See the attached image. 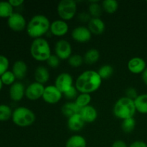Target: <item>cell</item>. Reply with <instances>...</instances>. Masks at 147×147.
Here are the masks:
<instances>
[{"label": "cell", "mask_w": 147, "mask_h": 147, "mask_svg": "<svg viewBox=\"0 0 147 147\" xmlns=\"http://www.w3.org/2000/svg\"><path fill=\"white\" fill-rule=\"evenodd\" d=\"M113 67L110 65H102L98 70V73L99 74L100 77L101 78L102 80L108 79L110 77H111L112 75L113 74Z\"/></svg>", "instance_id": "31"}, {"label": "cell", "mask_w": 147, "mask_h": 147, "mask_svg": "<svg viewBox=\"0 0 147 147\" xmlns=\"http://www.w3.org/2000/svg\"><path fill=\"white\" fill-rule=\"evenodd\" d=\"M113 114L118 119H124L133 118L136 112L134 100L126 96L119 98L113 106Z\"/></svg>", "instance_id": "3"}, {"label": "cell", "mask_w": 147, "mask_h": 147, "mask_svg": "<svg viewBox=\"0 0 147 147\" xmlns=\"http://www.w3.org/2000/svg\"><path fill=\"white\" fill-rule=\"evenodd\" d=\"M63 93L55 86H48L45 87L42 98L48 104H56L61 100Z\"/></svg>", "instance_id": "8"}, {"label": "cell", "mask_w": 147, "mask_h": 147, "mask_svg": "<svg viewBox=\"0 0 147 147\" xmlns=\"http://www.w3.org/2000/svg\"><path fill=\"white\" fill-rule=\"evenodd\" d=\"M65 147H87V142L83 136L75 134L67 139Z\"/></svg>", "instance_id": "22"}, {"label": "cell", "mask_w": 147, "mask_h": 147, "mask_svg": "<svg viewBox=\"0 0 147 147\" xmlns=\"http://www.w3.org/2000/svg\"><path fill=\"white\" fill-rule=\"evenodd\" d=\"M35 82L44 85L50 79V73L49 70L44 66H38L35 69L34 74Z\"/></svg>", "instance_id": "20"}, {"label": "cell", "mask_w": 147, "mask_h": 147, "mask_svg": "<svg viewBox=\"0 0 147 147\" xmlns=\"http://www.w3.org/2000/svg\"><path fill=\"white\" fill-rule=\"evenodd\" d=\"M46 62H47V65L50 67H52V68H56L60 65V60L55 55H51V56L47 59V60Z\"/></svg>", "instance_id": "36"}, {"label": "cell", "mask_w": 147, "mask_h": 147, "mask_svg": "<svg viewBox=\"0 0 147 147\" xmlns=\"http://www.w3.org/2000/svg\"><path fill=\"white\" fill-rule=\"evenodd\" d=\"M30 54L37 61H47L52 55L50 44L42 37L34 39L30 45Z\"/></svg>", "instance_id": "4"}, {"label": "cell", "mask_w": 147, "mask_h": 147, "mask_svg": "<svg viewBox=\"0 0 147 147\" xmlns=\"http://www.w3.org/2000/svg\"><path fill=\"white\" fill-rule=\"evenodd\" d=\"M125 93H126V98L131 99V100H134L135 99L137 98V96H139L136 89L133 87L128 88L126 90V91H125Z\"/></svg>", "instance_id": "37"}, {"label": "cell", "mask_w": 147, "mask_h": 147, "mask_svg": "<svg viewBox=\"0 0 147 147\" xmlns=\"http://www.w3.org/2000/svg\"><path fill=\"white\" fill-rule=\"evenodd\" d=\"M78 90H77V88H76V86H73V87L70 88L68 90H67L66 92H65L63 93V96L66 99L69 100H76V98L78 97Z\"/></svg>", "instance_id": "35"}, {"label": "cell", "mask_w": 147, "mask_h": 147, "mask_svg": "<svg viewBox=\"0 0 147 147\" xmlns=\"http://www.w3.org/2000/svg\"><path fill=\"white\" fill-rule=\"evenodd\" d=\"M50 20L43 14H37L33 16L27 25V34L30 37L34 39L41 38L50 30Z\"/></svg>", "instance_id": "2"}, {"label": "cell", "mask_w": 147, "mask_h": 147, "mask_svg": "<svg viewBox=\"0 0 147 147\" xmlns=\"http://www.w3.org/2000/svg\"><path fill=\"white\" fill-rule=\"evenodd\" d=\"M101 7L108 14H113L119 9V2L116 0H104Z\"/></svg>", "instance_id": "27"}, {"label": "cell", "mask_w": 147, "mask_h": 147, "mask_svg": "<svg viewBox=\"0 0 147 147\" xmlns=\"http://www.w3.org/2000/svg\"><path fill=\"white\" fill-rule=\"evenodd\" d=\"M127 67L129 71L133 74H142L146 69V63L142 57H134L129 60Z\"/></svg>", "instance_id": "13"}, {"label": "cell", "mask_w": 147, "mask_h": 147, "mask_svg": "<svg viewBox=\"0 0 147 147\" xmlns=\"http://www.w3.org/2000/svg\"><path fill=\"white\" fill-rule=\"evenodd\" d=\"M25 90L24 84L21 82H15L9 88V97L13 101H20L25 96Z\"/></svg>", "instance_id": "15"}, {"label": "cell", "mask_w": 147, "mask_h": 147, "mask_svg": "<svg viewBox=\"0 0 147 147\" xmlns=\"http://www.w3.org/2000/svg\"><path fill=\"white\" fill-rule=\"evenodd\" d=\"M146 4H147V1H146Z\"/></svg>", "instance_id": "44"}, {"label": "cell", "mask_w": 147, "mask_h": 147, "mask_svg": "<svg viewBox=\"0 0 147 147\" xmlns=\"http://www.w3.org/2000/svg\"><path fill=\"white\" fill-rule=\"evenodd\" d=\"M35 114L29 108L24 106L17 107L13 111L11 120L13 123L20 127H27L35 121Z\"/></svg>", "instance_id": "5"}, {"label": "cell", "mask_w": 147, "mask_h": 147, "mask_svg": "<svg viewBox=\"0 0 147 147\" xmlns=\"http://www.w3.org/2000/svg\"><path fill=\"white\" fill-rule=\"evenodd\" d=\"M13 111L9 106L6 104H0V121L4 122L11 119Z\"/></svg>", "instance_id": "30"}, {"label": "cell", "mask_w": 147, "mask_h": 147, "mask_svg": "<svg viewBox=\"0 0 147 147\" xmlns=\"http://www.w3.org/2000/svg\"><path fill=\"white\" fill-rule=\"evenodd\" d=\"M100 58V53L96 49H90L88 50L83 57L84 62L88 65H93L98 61Z\"/></svg>", "instance_id": "24"}, {"label": "cell", "mask_w": 147, "mask_h": 147, "mask_svg": "<svg viewBox=\"0 0 147 147\" xmlns=\"http://www.w3.org/2000/svg\"><path fill=\"white\" fill-rule=\"evenodd\" d=\"M129 147H147V144L143 141H135Z\"/></svg>", "instance_id": "39"}, {"label": "cell", "mask_w": 147, "mask_h": 147, "mask_svg": "<svg viewBox=\"0 0 147 147\" xmlns=\"http://www.w3.org/2000/svg\"><path fill=\"white\" fill-rule=\"evenodd\" d=\"M7 24L13 31L22 32L27 28V23L22 14L18 12H14L7 19Z\"/></svg>", "instance_id": "7"}, {"label": "cell", "mask_w": 147, "mask_h": 147, "mask_svg": "<svg viewBox=\"0 0 147 147\" xmlns=\"http://www.w3.org/2000/svg\"><path fill=\"white\" fill-rule=\"evenodd\" d=\"M136 120L134 118H129L123 120L121 123V129L124 133L131 134L134 130L136 126Z\"/></svg>", "instance_id": "29"}, {"label": "cell", "mask_w": 147, "mask_h": 147, "mask_svg": "<svg viewBox=\"0 0 147 147\" xmlns=\"http://www.w3.org/2000/svg\"><path fill=\"white\" fill-rule=\"evenodd\" d=\"M45 87L44 85L34 82L29 85L25 90V96L30 100H36L42 98Z\"/></svg>", "instance_id": "11"}, {"label": "cell", "mask_w": 147, "mask_h": 147, "mask_svg": "<svg viewBox=\"0 0 147 147\" xmlns=\"http://www.w3.org/2000/svg\"><path fill=\"white\" fill-rule=\"evenodd\" d=\"M88 11L92 18H100L103 8L97 1H91L88 7Z\"/></svg>", "instance_id": "28"}, {"label": "cell", "mask_w": 147, "mask_h": 147, "mask_svg": "<svg viewBox=\"0 0 147 147\" xmlns=\"http://www.w3.org/2000/svg\"><path fill=\"white\" fill-rule=\"evenodd\" d=\"M55 86L63 94L73 86V77L68 73H60L56 78Z\"/></svg>", "instance_id": "10"}, {"label": "cell", "mask_w": 147, "mask_h": 147, "mask_svg": "<svg viewBox=\"0 0 147 147\" xmlns=\"http://www.w3.org/2000/svg\"><path fill=\"white\" fill-rule=\"evenodd\" d=\"M88 28L90 32L96 35H100L103 34L106 29L105 23L100 18H91L88 23Z\"/></svg>", "instance_id": "18"}, {"label": "cell", "mask_w": 147, "mask_h": 147, "mask_svg": "<svg viewBox=\"0 0 147 147\" xmlns=\"http://www.w3.org/2000/svg\"><path fill=\"white\" fill-rule=\"evenodd\" d=\"M1 81H2L3 84L6 85V86H10L14 84L15 83L16 80V77L14 75V73H12V71H10V70H7V72L4 73L2 76L0 77Z\"/></svg>", "instance_id": "32"}, {"label": "cell", "mask_w": 147, "mask_h": 147, "mask_svg": "<svg viewBox=\"0 0 147 147\" xmlns=\"http://www.w3.org/2000/svg\"><path fill=\"white\" fill-rule=\"evenodd\" d=\"M71 36L77 42L86 43L90 40L92 33L88 27L85 26H78L73 30Z\"/></svg>", "instance_id": "12"}, {"label": "cell", "mask_w": 147, "mask_h": 147, "mask_svg": "<svg viewBox=\"0 0 147 147\" xmlns=\"http://www.w3.org/2000/svg\"><path fill=\"white\" fill-rule=\"evenodd\" d=\"M57 11L62 20H70L76 15L77 11V4L73 0H62L58 3Z\"/></svg>", "instance_id": "6"}, {"label": "cell", "mask_w": 147, "mask_h": 147, "mask_svg": "<svg viewBox=\"0 0 147 147\" xmlns=\"http://www.w3.org/2000/svg\"><path fill=\"white\" fill-rule=\"evenodd\" d=\"M85 123H86L82 119L80 113H77L67 119V128L72 131H79L83 129Z\"/></svg>", "instance_id": "19"}, {"label": "cell", "mask_w": 147, "mask_h": 147, "mask_svg": "<svg viewBox=\"0 0 147 147\" xmlns=\"http://www.w3.org/2000/svg\"><path fill=\"white\" fill-rule=\"evenodd\" d=\"M142 80L144 83V84L147 86V67L146 70L143 72V73L142 74Z\"/></svg>", "instance_id": "42"}, {"label": "cell", "mask_w": 147, "mask_h": 147, "mask_svg": "<svg viewBox=\"0 0 147 147\" xmlns=\"http://www.w3.org/2000/svg\"><path fill=\"white\" fill-rule=\"evenodd\" d=\"M12 73L18 80H22L27 76L28 67L27 63L23 60H17L12 65Z\"/></svg>", "instance_id": "17"}, {"label": "cell", "mask_w": 147, "mask_h": 147, "mask_svg": "<svg viewBox=\"0 0 147 147\" xmlns=\"http://www.w3.org/2000/svg\"><path fill=\"white\" fill-rule=\"evenodd\" d=\"M111 147H128L126 142L122 140H116L112 144Z\"/></svg>", "instance_id": "40"}, {"label": "cell", "mask_w": 147, "mask_h": 147, "mask_svg": "<svg viewBox=\"0 0 147 147\" xmlns=\"http://www.w3.org/2000/svg\"><path fill=\"white\" fill-rule=\"evenodd\" d=\"M13 9H14V7L10 4L9 1H0V17L1 18L8 19L14 13Z\"/></svg>", "instance_id": "25"}, {"label": "cell", "mask_w": 147, "mask_h": 147, "mask_svg": "<svg viewBox=\"0 0 147 147\" xmlns=\"http://www.w3.org/2000/svg\"><path fill=\"white\" fill-rule=\"evenodd\" d=\"M91 101V96L88 93H80L75 100V103L80 109L90 105Z\"/></svg>", "instance_id": "26"}, {"label": "cell", "mask_w": 147, "mask_h": 147, "mask_svg": "<svg viewBox=\"0 0 147 147\" xmlns=\"http://www.w3.org/2000/svg\"><path fill=\"white\" fill-rule=\"evenodd\" d=\"M9 61L6 56L0 55V77L8 70Z\"/></svg>", "instance_id": "34"}, {"label": "cell", "mask_w": 147, "mask_h": 147, "mask_svg": "<svg viewBox=\"0 0 147 147\" xmlns=\"http://www.w3.org/2000/svg\"><path fill=\"white\" fill-rule=\"evenodd\" d=\"M69 30V26L65 21L57 20L53 21L50 24V31L52 34L56 37H63L65 35Z\"/></svg>", "instance_id": "14"}, {"label": "cell", "mask_w": 147, "mask_h": 147, "mask_svg": "<svg viewBox=\"0 0 147 147\" xmlns=\"http://www.w3.org/2000/svg\"><path fill=\"white\" fill-rule=\"evenodd\" d=\"M3 83H2V81H1V78H0V90H1V89H2V88H3Z\"/></svg>", "instance_id": "43"}, {"label": "cell", "mask_w": 147, "mask_h": 147, "mask_svg": "<svg viewBox=\"0 0 147 147\" xmlns=\"http://www.w3.org/2000/svg\"><path fill=\"white\" fill-rule=\"evenodd\" d=\"M9 2L13 7H18L24 3V1L23 0H9Z\"/></svg>", "instance_id": "41"}, {"label": "cell", "mask_w": 147, "mask_h": 147, "mask_svg": "<svg viewBox=\"0 0 147 147\" xmlns=\"http://www.w3.org/2000/svg\"><path fill=\"white\" fill-rule=\"evenodd\" d=\"M55 53L60 60H68L72 55L71 45L65 40H58L55 46Z\"/></svg>", "instance_id": "9"}, {"label": "cell", "mask_w": 147, "mask_h": 147, "mask_svg": "<svg viewBox=\"0 0 147 147\" xmlns=\"http://www.w3.org/2000/svg\"><path fill=\"white\" fill-rule=\"evenodd\" d=\"M79 113L81 116L82 119H83L85 123H93L98 118L97 110L90 105L80 109Z\"/></svg>", "instance_id": "16"}, {"label": "cell", "mask_w": 147, "mask_h": 147, "mask_svg": "<svg viewBox=\"0 0 147 147\" xmlns=\"http://www.w3.org/2000/svg\"><path fill=\"white\" fill-rule=\"evenodd\" d=\"M91 16L90 15L89 13L87 12H81L78 14V19L80 20L81 22H89L90 20H91Z\"/></svg>", "instance_id": "38"}, {"label": "cell", "mask_w": 147, "mask_h": 147, "mask_svg": "<svg viewBox=\"0 0 147 147\" xmlns=\"http://www.w3.org/2000/svg\"><path fill=\"white\" fill-rule=\"evenodd\" d=\"M103 80L97 71L86 70L77 78L75 86L80 93L90 94L98 90Z\"/></svg>", "instance_id": "1"}, {"label": "cell", "mask_w": 147, "mask_h": 147, "mask_svg": "<svg viewBox=\"0 0 147 147\" xmlns=\"http://www.w3.org/2000/svg\"><path fill=\"white\" fill-rule=\"evenodd\" d=\"M68 64L73 67H78L83 65L84 60L81 55L78 54L72 55L67 60Z\"/></svg>", "instance_id": "33"}, {"label": "cell", "mask_w": 147, "mask_h": 147, "mask_svg": "<svg viewBox=\"0 0 147 147\" xmlns=\"http://www.w3.org/2000/svg\"><path fill=\"white\" fill-rule=\"evenodd\" d=\"M136 111L142 114H147V93L139 95L134 100Z\"/></svg>", "instance_id": "23"}, {"label": "cell", "mask_w": 147, "mask_h": 147, "mask_svg": "<svg viewBox=\"0 0 147 147\" xmlns=\"http://www.w3.org/2000/svg\"><path fill=\"white\" fill-rule=\"evenodd\" d=\"M80 109L78 107L75 102H67L61 108V112L64 116L69 119L71 116L80 113Z\"/></svg>", "instance_id": "21"}]
</instances>
